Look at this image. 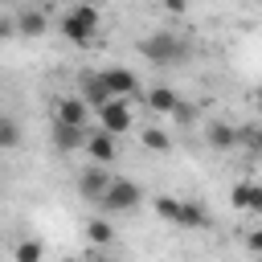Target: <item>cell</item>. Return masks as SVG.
Returning a JSON list of instances; mask_svg holds the SVG:
<instances>
[{
	"label": "cell",
	"instance_id": "6da1fadb",
	"mask_svg": "<svg viewBox=\"0 0 262 262\" xmlns=\"http://www.w3.org/2000/svg\"><path fill=\"white\" fill-rule=\"evenodd\" d=\"M98 25H102V16H98L94 4H74V8L61 16V33H66V41H74V45H90V41L98 37Z\"/></svg>",
	"mask_w": 262,
	"mask_h": 262
},
{
	"label": "cell",
	"instance_id": "7a4b0ae2",
	"mask_svg": "<svg viewBox=\"0 0 262 262\" xmlns=\"http://www.w3.org/2000/svg\"><path fill=\"white\" fill-rule=\"evenodd\" d=\"M94 123L98 131L106 135H123V131H135V111H131V98H106L94 106Z\"/></svg>",
	"mask_w": 262,
	"mask_h": 262
},
{
	"label": "cell",
	"instance_id": "3957f363",
	"mask_svg": "<svg viewBox=\"0 0 262 262\" xmlns=\"http://www.w3.org/2000/svg\"><path fill=\"white\" fill-rule=\"evenodd\" d=\"M139 53H143L151 66H172V61L184 57V45H180L176 33H151V37L139 41Z\"/></svg>",
	"mask_w": 262,
	"mask_h": 262
},
{
	"label": "cell",
	"instance_id": "277c9868",
	"mask_svg": "<svg viewBox=\"0 0 262 262\" xmlns=\"http://www.w3.org/2000/svg\"><path fill=\"white\" fill-rule=\"evenodd\" d=\"M139 196H143V192H139L135 180H111L106 192L98 196V205H102L106 213H131V209L139 205Z\"/></svg>",
	"mask_w": 262,
	"mask_h": 262
},
{
	"label": "cell",
	"instance_id": "5b68a950",
	"mask_svg": "<svg viewBox=\"0 0 262 262\" xmlns=\"http://www.w3.org/2000/svg\"><path fill=\"white\" fill-rule=\"evenodd\" d=\"M102 82H106V90L115 94V98H139L143 90H139V78L131 74V70H123V66H106L102 70Z\"/></svg>",
	"mask_w": 262,
	"mask_h": 262
},
{
	"label": "cell",
	"instance_id": "8992f818",
	"mask_svg": "<svg viewBox=\"0 0 262 262\" xmlns=\"http://www.w3.org/2000/svg\"><path fill=\"white\" fill-rule=\"evenodd\" d=\"M106 184H111V172H106V164H90V168L78 176V196L98 205V196L106 192Z\"/></svg>",
	"mask_w": 262,
	"mask_h": 262
},
{
	"label": "cell",
	"instance_id": "52a82bcc",
	"mask_svg": "<svg viewBox=\"0 0 262 262\" xmlns=\"http://www.w3.org/2000/svg\"><path fill=\"white\" fill-rule=\"evenodd\" d=\"M78 98L94 111L98 102H106V98H115V94L106 90V82H102V74H98V70H86V74L78 78Z\"/></svg>",
	"mask_w": 262,
	"mask_h": 262
},
{
	"label": "cell",
	"instance_id": "ba28073f",
	"mask_svg": "<svg viewBox=\"0 0 262 262\" xmlns=\"http://www.w3.org/2000/svg\"><path fill=\"white\" fill-rule=\"evenodd\" d=\"M82 147L90 151V160H94V164H115V156H119V147H115V135H106V131H86Z\"/></svg>",
	"mask_w": 262,
	"mask_h": 262
},
{
	"label": "cell",
	"instance_id": "9c48e42d",
	"mask_svg": "<svg viewBox=\"0 0 262 262\" xmlns=\"http://www.w3.org/2000/svg\"><path fill=\"white\" fill-rule=\"evenodd\" d=\"M229 205L242 209V213H258V209H262V188H258L254 180H237V184L229 188Z\"/></svg>",
	"mask_w": 262,
	"mask_h": 262
},
{
	"label": "cell",
	"instance_id": "30bf717a",
	"mask_svg": "<svg viewBox=\"0 0 262 262\" xmlns=\"http://www.w3.org/2000/svg\"><path fill=\"white\" fill-rule=\"evenodd\" d=\"M57 123H70V127H90V106L70 94V98H57Z\"/></svg>",
	"mask_w": 262,
	"mask_h": 262
},
{
	"label": "cell",
	"instance_id": "8fae6325",
	"mask_svg": "<svg viewBox=\"0 0 262 262\" xmlns=\"http://www.w3.org/2000/svg\"><path fill=\"white\" fill-rule=\"evenodd\" d=\"M143 102H147V111H156V115H172L176 111V102H180V94L172 90V86H151L147 94H139Z\"/></svg>",
	"mask_w": 262,
	"mask_h": 262
},
{
	"label": "cell",
	"instance_id": "7c38bea8",
	"mask_svg": "<svg viewBox=\"0 0 262 262\" xmlns=\"http://www.w3.org/2000/svg\"><path fill=\"white\" fill-rule=\"evenodd\" d=\"M176 225H180V229H209L213 221H209V213H205V205H196V201H180V213H176Z\"/></svg>",
	"mask_w": 262,
	"mask_h": 262
},
{
	"label": "cell",
	"instance_id": "4fadbf2b",
	"mask_svg": "<svg viewBox=\"0 0 262 262\" xmlns=\"http://www.w3.org/2000/svg\"><path fill=\"white\" fill-rule=\"evenodd\" d=\"M86 139V127H70V123H53V147L57 151H78Z\"/></svg>",
	"mask_w": 262,
	"mask_h": 262
},
{
	"label": "cell",
	"instance_id": "5bb4252c",
	"mask_svg": "<svg viewBox=\"0 0 262 262\" xmlns=\"http://www.w3.org/2000/svg\"><path fill=\"white\" fill-rule=\"evenodd\" d=\"M205 139H209V147L229 151V147H237V127H229V123H209Z\"/></svg>",
	"mask_w": 262,
	"mask_h": 262
},
{
	"label": "cell",
	"instance_id": "9a60e30c",
	"mask_svg": "<svg viewBox=\"0 0 262 262\" xmlns=\"http://www.w3.org/2000/svg\"><path fill=\"white\" fill-rule=\"evenodd\" d=\"M12 29H16V33H25V37H41V33L49 29V20H45L41 12H20V16L12 20Z\"/></svg>",
	"mask_w": 262,
	"mask_h": 262
},
{
	"label": "cell",
	"instance_id": "2e32d148",
	"mask_svg": "<svg viewBox=\"0 0 262 262\" xmlns=\"http://www.w3.org/2000/svg\"><path fill=\"white\" fill-rule=\"evenodd\" d=\"M139 143L147 151H172V135L160 131V127H139Z\"/></svg>",
	"mask_w": 262,
	"mask_h": 262
},
{
	"label": "cell",
	"instance_id": "e0dca14e",
	"mask_svg": "<svg viewBox=\"0 0 262 262\" xmlns=\"http://www.w3.org/2000/svg\"><path fill=\"white\" fill-rule=\"evenodd\" d=\"M86 237H90L94 246H106V242L115 237V229H111V221H102V217H90V221H86Z\"/></svg>",
	"mask_w": 262,
	"mask_h": 262
},
{
	"label": "cell",
	"instance_id": "ac0fdd59",
	"mask_svg": "<svg viewBox=\"0 0 262 262\" xmlns=\"http://www.w3.org/2000/svg\"><path fill=\"white\" fill-rule=\"evenodd\" d=\"M16 143H20V123L0 115V147H16Z\"/></svg>",
	"mask_w": 262,
	"mask_h": 262
},
{
	"label": "cell",
	"instance_id": "d6986e66",
	"mask_svg": "<svg viewBox=\"0 0 262 262\" xmlns=\"http://www.w3.org/2000/svg\"><path fill=\"white\" fill-rule=\"evenodd\" d=\"M12 258H16V262H41V258H45V246H41V242H20V246L12 250Z\"/></svg>",
	"mask_w": 262,
	"mask_h": 262
},
{
	"label": "cell",
	"instance_id": "ffe728a7",
	"mask_svg": "<svg viewBox=\"0 0 262 262\" xmlns=\"http://www.w3.org/2000/svg\"><path fill=\"white\" fill-rule=\"evenodd\" d=\"M156 213H160L164 221H172V225H176V213H180V196H156Z\"/></svg>",
	"mask_w": 262,
	"mask_h": 262
},
{
	"label": "cell",
	"instance_id": "44dd1931",
	"mask_svg": "<svg viewBox=\"0 0 262 262\" xmlns=\"http://www.w3.org/2000/svg\"><path fill=\"white\" fill-rule=\"evenodd\" d=\"M12 33H16V29H12V20H8V16H0V41H8Z\"/></svg>",
	"mask_w": 262,
	"mask_h": 262
},
{
	"label": "cell",
	"instance_id": "7402d4cb",
	"mask_svg": "<svg viewBox=\"0 0 262 262\" xmlns=\"http://www.w3.org/2000/svg\"><path fill=\"white\" fill-rule=\"evenodd\" d=\"M160 4H164L168 12H184V8H188V0H160Z\"/></svg>",
	"mask_w": 262,
	"mask_h": 262
}]
</instances>
